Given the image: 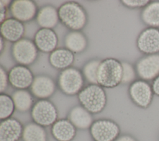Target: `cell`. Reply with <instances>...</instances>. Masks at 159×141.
I'll return each instance as SVG.
<instances>
[{"mask_svg": "<svg viewBox=\"0 0 159 141\" xmlns=\"http://www.w3.org/2000/svg\"><path fill=\"white\" fill-rule=\"evenodd\" d=\"M123 70L121 84H130L137 80V75L135 66L127 61H122Z\"/></svg>", "mask_w": 159, "mask_h": 141, "instance_id": "27", "label": "cell"}, {"mask_svg": "<svg viewBox=\"0 0 159 141\" xmlns=\"http://www.w3.org/2000/svg\"><path fill=\"white\" fill-rule=\"evenodd\" d=\"M16 110L11 96L6 93L0 94V119L3 121L11 117Z\"/></svg>", "mask_w": 159, "mask_h": 141, "instance_id": "26", "label": "cell"}, {"mask_svg": "<svg viewBox=\"0 0 159 141\" xmlns=\"http://www.w3.org/2000/svg\"><path fill=\"white\" fill-rule=\"evenodd\" d=\"M25 32L24 24L14 17L7 18L1 23V37L11 43H14L22 39Z\"/></svg>", "mask_w": 159, "mask_h": 141, "instance_id": "15", "label": "cell"}, {"mask_svg": "<svg viewBox=\"0 0 159 141\" xmlns=\"http://www.w3.org/2000/svg\"><path fill=\"white\" fill-rule=\"evenodd\" d=\"M75 59V54L65 47L56 48L48 56L50 65L55 69L61 71L71 67Z\"/></svg>", "mask_w": 159, "mask_h": 141, "instance_id": "20", "label": "cell"}, {"mask_svg": "<svg viewBox=\"0 0 159 141\" xmlns=\"http://www.w3.org/2000/svg\"><path fill=\"white\" fill-rule=\"evenodd\" d=\"M35 20L40 28L53 29L60 22L58 8L52 4L41 6L39 8Z\"/></svg>", "mask_w": 159, "mask_h": 141, "instance_id": "17", "label": "cell"}, {"mask_svg": "<svg viewBox=\"0 0 159 141\" xmlns=\"http://www.w3.org/2000/svg\"><path fill=\"white\" fill-rule=\"evenodd\" d=\"M22 139L23 141H48V136L45 127L30 122L24 126Z\"/></svg>", "mask_w": 159, "mask_h": 141, "instance_id": "24", "label": "cell"}, {"mask_svg": "<svg viewBox=\"0 0 159 141\" xmlns=\"http://www.w3.org/2000/svg\"><path fill=\"white\" fill-rule=\"evenodd\" d=\"M16 109L20 112L31 110L34 104L33 95L27 89H16L12 94Z\"/></svg>", "mask_w": 159, "mask_h": 141, "instance_id": "23", "label": "cell"}, {"mask_svg": "<svg viewBox=\"0 0 159 141\" xmlns=\"http://www.w3.org/2000/svg\"><path fill=\"white\" fill-rule=\"evenodd\" d=\"M33 40L39 52L49 54L57 48L58 44V35L51 29L40 28L35 33Z\"/></svg>", "mask_w": 159, "mask_h": 141, "instance_id": "14", "label": "cell"}, {"mask_svg": "<svg viewBox=\"0 0 159 141\" xmlns=\"http://www.w3.org/2000/svg\"><path fill=\"white\" fill-rule=\"evenodd\" d=\"M121 61L109 57L101 60L98 74V84L104 88H114L121 84L122 78Z\"/></svg>", "mask_w": 159, "mask_h": 141, "instance_id": "3", "label": "cell"}, {"mask_svg": "<svg viewBox=\"0 0 159 141\" xmlns=\"http://www.w3.org/2000/svg\"><path fill=\"white\" fill-rule=\"evenodd\" d=\"M67 119L78 129H89L93 123L92 114L81 105L73 107L68 112Z\"/></svg>", "mask_w": 159, "mask_h": 141, "instance_id": "19", "label": "cell"}, {"mask_svg": "<svg viewBox=\"0 0 159 141\" xmlns=\"http://www.w3.org/2000/svg\"><path fill=\"white\" fill-rule=\"evenodd\" d=\"M10 85L16 89H27L30 88L34 75L27 66L16 65L8 71Z\"/></svg>", "mask_w": 159, "mask_h": 141, "instance_id": "12", "label": "cell"}, {"mask_svg": "<svg viewBox=\"0 0 159 141\" xmlns=\"http://www.w3.org/2000/svg\"><path fill=\"white\" fill-rule=\"evenodd\" d=\"M9 76L8 72L2 66H0V92L1 93H4L8 87Z\"/></svg>", "mask_w": 159, "mask_h": 141, "instance_id": "29", "label": "cell"}, {"mask_svg": "<svg viewBox=\"0 0 159 141\" xmlns=\"http://www.w3.org/2000/svg\"><path fill=\"white\" fill-rule=\"evenodd\" d=\"M151 85L154 94L159 97V75L152 81Z\"/></svg>", "mask_w": 159, "mask_h": 141, "instance_id": "31", "label": "cell"}, {"mask_svg": "<svg viewBox=\"0 0 159 141\" xmlns=\"http://www.w3.org/2000/svg\"><path fill=\"white\" fill-rule=\"evenodd\" d=\"M11 53L15 62L27 66L35 63L39 55V50L34 40L25 37L12 43Z\"/></svg>", "mask_w": 159, "mask_h": 141, "instance_id": "5", "label": "cell"}, {"mask_svg": "<svg viewBox=\"0 0 159 141\" xmlns=\"http://www.w3.org/2000/svg\"><path fill=\"white\" fill-rule=\"evenodd\" d=\"M51 134L57 141H72L76 135V128L67 118L60 119L51 126Z\"/></svg>", "mask_w": 159, "mask_h": 141, "instance_id": "18", "label": "cell"}, {"mask_svg": "<svg viewBox=\"0 0 159 141\" xmlns=\"http://www.w3.org/2000/svg\"><path fill=\"white\" fill-rule=\"evenodd\" d=\"M101 60L92 58L86 61L82 68L83 76L89 84H98L97 74Z\"/></svg>", "mask_w": 159, "mask_h": 141, "instance_id": "25", "label": "cell"}, {"mask_svg": "<svg viewBox=\"0 0 159 141\" xmlns=\"http://www.w3.org/2000/svg\"><path fill=\"white\" fill-rule=\"evenodd\" d=\"M30 116L33 122L46 127L58 120V112L56 106L49 99H39L33 105Z\"/></svg>", "mask_w": 159, "mask_h": 141, "instance_id": "6", "label": "cell"}, {"mask_svg": "<svg viewBox=\"0 0 159 141\" xmlns=\"http://www.w3.org/2000/svg\"><path fill=\"white\" fill-rule=\"evenodd\" d=\"M128 94L137 106L146 109L151 104L154 93L151 84L147 81L137 79L129 85Z\"/></svg>", "mask_w": 159, "mask_h": 141, "instance_id": "8", "label": "cell"}, {"mask_svg": "<svg viewBox=\"0 0 159 141\" xmlns=\"http://www.w3.org/2000/svg\"><path fill=\"white\" fill-rule=\"evenodd\" d=\"M64 45L74 54L81 53L88 46V39L81 31H70L64 37Z\"/></svg>", "mask_w": 159, "mask_h": 141, "instance_id": "21", "label": "cell"}, {"mask_svg": "<svg viewBox=\"0 0 159 141\" xmlns=\"http://www.w3.org/2000/svg\"><path fill=\"white\" fill-rule=\"evenodd\" d=\"M140 18L147 27L159 29V1H150L141 10Z\"/></svg>", "mask_w": 159, "mask_h": 141, "instance_id": "22", "label": "cell"}, {"mask_svg": "<svg viewBox=\"0 0 159 141\" xmlns=\"http://www.w3.org/2000/svg\"><path fill=\"white\" fill-rule=\"evenodd\" d=\"M138 50L144 55L159 53V29L147 27L136 39Z\"/></svg>", "mask_w": 159, "mask_h": 141, "instance_id": "9", "label": "cell"}, {"mask_svg": "<svg viewBox=\"0 0 159 141\" xmlns=\"http://www.w3.org/2000/svg\"><path fill=\"white\" fill-rule=\"evenodd\" d=\"M134 66L139 79L153 81L159 75V53L143 55L137 60Z\"/></svg>", "mask_w": 159, "mask_h": 141, "instance_id": "11", "label": "cell"}, {"mask_svg": "<svg viewBox=\"0 0 159 141\" xmlns=\"http://www.w3.org/2000/svg\"><path fill=\"white\" fill-rule=\"evenodd\" d=\"M89 133L94 141H115L120 135V129L113 120L99 119L94 121Z\"/></svg>", "mask_w": 159, "mask_h": 141, "instance_id": "7", "label": "cell"}, {"mask_svg": "<svg viewBox=\"0 0 159 141\" xmlns=\"http://www.w3.org/2000/svg\"><path fill=\"white\" fill-rule=\"evenodd\" d=\"M85 79L81 70L71 66L61 70L57 77V86L66 96L78 95L84 88Z\"/></svg>", "mask_w": 159, "mask_h": 141, "instance_id": "4", "label": "cell"}, {"mask_svg": "<svg viewBox=\"0 0 159 141\" xmlns=\"http://www.w3.org/2000/svg\"><path fill=\"white\" fill-rule=\"evenodd\" d=\"M56 83L49 75L40 74L35 76L30 87V91L39 99H48L55 92Z\"/></svg>", "mask_w": 159, "mask_h": 141, "instance_id": "13", "label": "cell"}, {"mask_svg": "<svg viewBox=\"0 0 159 141\" xmlns=\"http://www.w3.org/2000/svg\"><path fill=\"white\" fill-rule=\"evenodd\" d=\"M58 12L60 22L70 31H81L88 24V13L78 2H65L58 8Z\"/></svg>", "mask_w": 159, "mask_h": 141, "instance_id": "1", "label": "cell"}, {"mask_svg": "<svg viewBox=\"0 0 159 141\" xmlns=\"http://www.w3.org/2000/svg\"><path fill=\"white\" fill-rule=\"evenodd\" d=\"M150 1L148 0H122L121 4L129 9H143Z\"/></svg>", "mask_w": 159, "mask_h": 141, "instance_id": "28", "label": "cell"}, {"mask_svg": "<svg viewBox=\"0 0 159 141\" xmlns=\"http://www.w3.org/2000/svg\"><path fill=\"white\" fill-rule=\"evenodd\" d=\"M24 126L18 119L10 117L1 121L0 141H19L22 139Z\"/></svg>", "mask_w": 159, "mask_h": 141, "instance_id": "16", "label": "cell"}, {"mask_svg": "<svg viewBox=\"0 0 159 141\" xmlns=\"http://www.w3.org/2000/svg\"><path fill=\"white\" fill-rule=\"evenodd\" d=\"M8 9L12 17L23 23L35 19L39 11L36 2L32 0L11 1Z\"/></svg>", "mask_w": 159, "mask_h": 141, "instance_id": "10", "label": "cell"}, {"mask_svg": "<svg viewBox=\"0 0 159 141\" xmlns=\"http://www.w3.org/2000/svg\"><path fill=\"white\" fill-rule=\"evenodd\" d=\"M11 1H0V12H1V18L0 21L2 23L7 19V8H9V6Z\"/></svg>", "mask_w": 159, "mask_h": 141, "instance_id": "30", "label": "cell"}, {"mask_svg": "<svg viewBox=\"0 0 159 141\" xmlns=\"http://www.w3.org/2000/svg\"><path fill=\"white\" fill-rule=\"evenodd\" d=\"M81 106L90 113L101 112L107 104V94L104 88L98 84H89L84 86L78 94Z\"/></svg>", "mask_w": 159, "mask_h": 141, "instance_id": "2", "label": "cell"}, {"mask_svg": "<svg viewBox=\"0 0 159 141\" xmlns=\"http://www.w3.org/2000/svg\"><path fill=\"white\" fill-rule=\"evenodd\" d=\"M115 141H137L133 136L129 134L119 135Z\"/></svg>", "mask_w": 159, "mask_h": 141, "instance_id": "32", "label": "cell"}, {"mask_svg": "<svg viewBox=\"0 0 159 141\" xmlns=\"http://www.w3.org/2000/svg\"><path fill=\"white\" fill-rule=\"evenodd\" d=\"M6 40L2 37H1V39H0V52H1V54L2 53L4 50L5 49L6 47Z\"/></svg>", "mask_w": 159, "mask_h": 141, "instance_id": "33", "label": "cell"}]
</instances>
